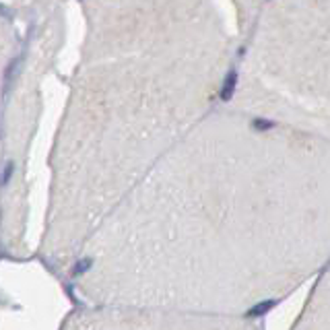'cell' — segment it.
Here are the masks:
<instances>
[{"label": "cell", "mask_w": 330, "mask_h": 330, "mask_svg": "<svg viewBox=\"0 0 330 330\" xmlns=\"http://www.w3.org/2000/svg\"><path fill=\"white\" fill-rule=\"evenodd\" d=\"M264 0H105L81 93L54 155L40 258L68 275L128 192L227 103Z\"/></svg>", "instance_id": "7a4b0ae2"}, {"label": "cell", "mask_w": 330, "mask_h": 330, "mask_svg": "<svg viewBox=\"0 0 330 330\" xmlns=\"http://www.w3.org/2000/svg\"><path fill=\"white\" fill-rule=\"evenodd\" d=\"M291 330H330V266L312 283V291Z\"/></svg>", "instance_id": "5b68a950"}, {"label": "cell", "mask_w": 330, "mask_h": 330, "mask_svg": "<svg viewBox=\"0 0 330 330\" xmlns=\"http://www.w3.org/2000/svg\"><path fill=\"white\" fill-rule=\"evenodd\" d=\"M227 103L330 140V0H264Z\"/></svg>", "instance_id": "3957f363"}, {"label": "cell", "mask_w": 330, "mask_h": 330, "mask_svg": "<svg viewBox=\"0 0 330 330\" xmlns=\"http://www.w3.org/2000/svg\"><path fill=\"white\" fill-rule=\"evenodd\" d=\"M330 266V140L223 103L68 271L81 304L258 316Z\"/></svg>", "instance_id": "6da1fadb"}, {"label": "cell", "mask_w": 330, "mask_h": 330, "mask_svg": "<svg viewBox=\"0 0 330 330\" xmlns=\"http://www.w3.org/2000/svg\"><path fill=\"white\" fill-rule=\"evenodd\" d=\"M60 330H264L258 316H215L167 308L81 304Z\"/></svg>", "instance_id": "277c9868"}]
</instances>
